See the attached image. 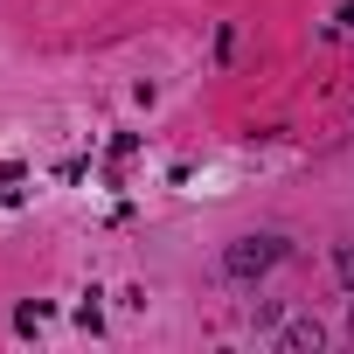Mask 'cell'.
Masks as SVG:
<instances>
[{
    "label": "cell",
    "instance_id": "cell-1",
    "mask_svg": "<svg viewBox=\"0 0 354 354\" xmlns=\"http://www.w3.org/2000/svg\"><path fill=\"white\" fill-rule=\"evenodd\" d=\"M278 257H285V236L264 230V236H236V243L223 250V271H230V278H264Z\"/></svg>",
    "mask_w": 354,
    "mask_h": 354
},
{
    "label": "cell",
    "instance_id": "cell-2",
    "mask_svg": "<svg viewBox=\"0 0 354 354\" xmlns=\"http://www.w3.org/2000/svg\"><path fill=\"white\" fill-rule=\"evenodd\" d=\"M319 340H326L319 319H292V326L278 333V354H319Z\"/></svg>",
    "mask_w": 354,
    "mask_h": 354
},
{
    "label": "cell",
    "instance_id": "cell-3",
    "mask_svg": "<svg viewBox=\"0 0 354 354\" xmlns=\"http://www.w3.org/2000/svg\"><path fill=\"white\" fill-rule=\"evenodd\" d=\"M21 195H28V167H15V160H8V167H0V209H15Z\"/></svg>",
    "mask_w": 354,
    "mask_h": 354
},
{
    "label": "cell",
    "instance_id": "cell-4",
    "mask_svg": "<svg viewBox=\"0 0 354 354\" xmlns=\"http://www.w3.org/2000/svg\"><path fill=\"white\" fill-rule=\"evenodd\" d=\"M42 319H49V306H42V299H35V306H21V313H15V326H21V333H35V326H42Z\"/></svg>",
    "mask_w": 354,
    "mask_h": 354
},
{
    "label": "cell",
    "instance_id": "cell-5",
    "mask_svg": "<svg viewBox=\"0 0 354 354\" xmlns=\"http://www.w3.org/2000/svg\"><path fill=\"white\" fill-rule=\"evenodd\" d=\"M333 271H340V285L354 292V243H340V250H333Z\"/></svg>",
    "mask_w": 354,
    "mask_h": 354
},
{
    "label": "cell",
    "instance_id": "cell-6",
    "mask_svg": "<svg viewBox=\"0 0 354 354\" xmlns=\"http://www.w3.org/2000/svg\"><path fill=\"white\" fill-rule=\"evenodd\" d=\"M340 28H354V0H347V8H340Z\"/></svg>",
    "mask_w": 354,
    "mask_h": 354
},
{
    "label": "cell",
    "instance_id": "cell-7",
    "mask_svg": "<svg viewBox=\"0 0 354 354\" xmlns=\"http://www.w3.org/2000/svg\"><path fill=\"white\" fill-rule=\"evenodd\" d=\"M347 333H354V306H347Z\"/></svg>",
    "mask_w": 354,
    "mask_h": 354
}]
</instances>
